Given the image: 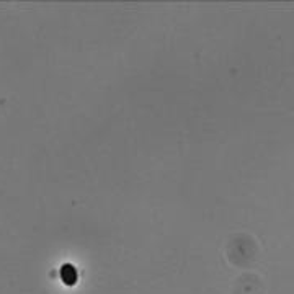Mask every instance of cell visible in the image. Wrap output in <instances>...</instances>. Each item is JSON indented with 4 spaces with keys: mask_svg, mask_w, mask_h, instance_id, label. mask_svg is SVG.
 <instances>
[{
    "mask_svg": "<svg viewBox=\"0 0 294 294\" xmlns=\"http://www.w3.org/2000/svg\"><path fill=\"white\" fill-rule=\"evenodd\" d=\"M77 278H79V275H77V270L74 265L66 263L60 266V280L64 281L66 286H74L77 283Z\"/></svg>",
    "mask_w": 294,
    "mask_h": 294,
    "instance_id": "6da1fadb",
    "label": "cell"
}]
</instances>
